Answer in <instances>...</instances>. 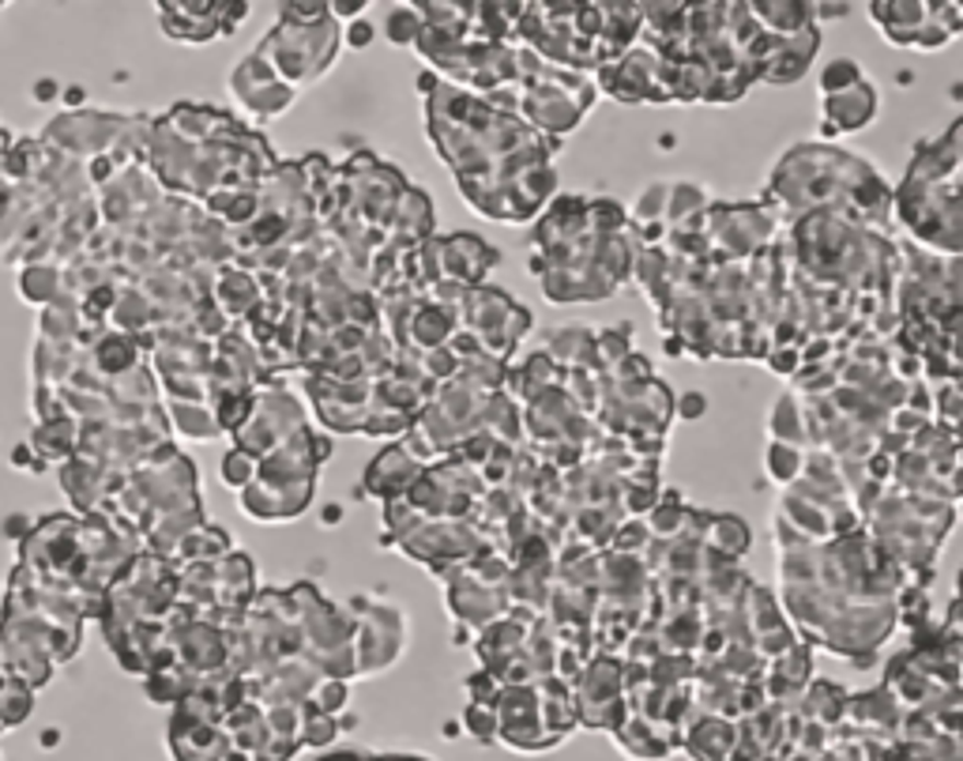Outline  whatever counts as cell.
Listing matches in <instances>:
<instances>
[{"label":"cell","instance_id":"obj_18","mask_svg":"<svg viewBox=\"0 0 963 761\" xmlns=\"http://www.w3.org/2000/svg\"><path fill=\"white\" fill-rule=\"evenodd\" d=\"M305 393L331 434H362V422L373 408V380L305 377Z\"/></svg>","mask_w":963,"mask_h":761},{"label":"cell","instance_id":"obj_20","mask_svg":"<svg viewBox=\"0 0 963 761\" xmlns=\"http://www.w3.org/2000/svg\"><path fill=\"white\" fill-rule=\"evenodd\" d=\"M230 95L242 109L257 117H283L290 106H294L297 91L286 87L275 72L268 69V61L257 54H249L242 65H234L230 72Z\"/></svg>","mask_w":963,"mask_h":761},{"label":"cell","instance_id":"obj_43","mask_svg":"<svg viewBox=\"0 0 963 761\" xmlns=\"http://www.w3.org/2000/svg\"><path fill=\"white\" fill-rule=\"evenodd\" d=\"M418 524H422V513H418L414 505L407 502V497H396V502H385V531H388V536L380 539V543H385V547H396L399 539L411 536Z\"/></svg>","mask_w":963,"mask_h":761},{"label":"cell","instance_id":"obj_57","mask_svg":"<svg viewBox=\"0 0 963 761\" xmlns=\"http://www.w3.org/2000/svg\"><path fill=\"white\" fill-rule=\"evenodd\" d=\"M674 408H681L678 415H685V419H701L704 415V396H685V400L674 403Z\"/></svg>","mask_w":963,"mask_h":761},{"label":"cell","instance_id":"obj_8","mask_svg":"<svg viewBox=\"0 0 963 761\" xmlns=\"http://www.w3.org/2000/svg\"><path fill=\"white\" fill-rule=\"evenodd\" d=\"M343 607L354 619V671L362 675V679L388 671L391 664L403 659L407 637H411L403 607L388 604V599L380 596H369V592L351 596Z\"/></svg>","mask_w":963,"mask_h":761},{"label":"cell","instance_id":"obj_13","mask_svg":"<svg viewBox=\"0 0 963 761\" xmlns=\"http://www.w3.org/2000/svg\"><path fill=\"white\" fill-rule=\"evenodd\" d=\"M396 551H403L411 562L425 565L433 577L445 581L448 573L474 562L485 551V543L467 520H422L411 536L399 539Z\"/></svg>","mask_w":963,"mask_h":761},{"label":"cell","instance_id":"obj_3","mask_svg":"<svg viewBox=\"0 0 963 761\" xmlns=\"http://www.w3.org/2000/svg\"><path fill=\"white\" fill-rule=\"evenodd\" d=\"M960 137L963 121H952L944 137L918 140L907 174L892 189L896 219L933 257H960Z\"/></svg>","mask_w":963,"mask_h":761},{"label":"cell","instance_id":"obj_24","mask_svg":"<svg viewBox=\"0 0 963 761\" xmlns=\"http://www.w3.org/2000/svg\"><path fill=\"white\" fill-rule=\"evenodd\" d=\"M422 464L414 460L411 453H403V445H388L369 460L362 476V494L377 497V502H396V497H407V490L418 483L422 476Z\"/></svg>","mask_w":963,"mask_h":761},{"label":"cell","instance_id":"obj_53","mask_svg":"<svg viewBox=\"0 0 963 761\" xmlns=\"http://www.w3.org/2000/svg\"><path fill=\"white\" fill-rule=\"evenodd\" d=\"M328 15H331L328 4H283L279 8V20L297 23V27H313V23H324Z\"/></svg>","mask_w":963,"mask_h":761},{"label":"cell","instance_id":"obj_46","mask_svg":"<svg viewBox=\"0 0 963 761\" xmlns=\"http://www.w3.org/2000/svg\"><path fill=\"white\" fill-rule=\"evenodd\" d=\"M385 35H388L391 46H411V49H414L418 35H422V15L414 12V4H399V8H391V12H388V23H385Z\"/></svg>","mask_w":963,"mask_h":761},{"label":"cell","instance_id":"obj_55","mask_svg":"<svg viewBox=\"0 0 963 761\" xmlns=\"http://www.w3.org/2000/svg\"><path fill=\"white\" fill-rule=\"evenodd\" d=\"M343 42H347V46H354V49H365L373 42V23L369 20H354V27L347 31Z\"/></svg>","mask_w":963,"mask_h":761},{"label":"cell","instance_id":"obj_28","mask_svg":"<svg viewBox=\"0 0 963 761\" xmlns=\"http://www.w3.org/2000/svg\"><path fill=\"white\" fill-rule=\"evenodd\" d=\"M681 750L693 761H735L738 750V721L693 713V721L681 731Z\"/></svg>","mask_w":963,"mask_h":761},{"label":"cell","instance_id":"obj_2","mask_svg":"<svg viewBox=\"0 0 963 761\" xmlns=\"http://www.w3.org/2000/svg\"><path fill=\"white\" fill-rule=\"evenodd\" d=\"M761 204L783 223L835 211L877 234H892V189L873 163L835 143H795L775 163Z\"/></svg>","mask_w":963,"mask_h":761},{"label":"cell","instance_id":"obj_1","mask_svg":"<svg viewBox=\"0 0 963 761\" xmlns=\"http://www.w3.org/2000/svg\"><path fill=\"white\" fill-rule=\"evenodd\" d=\"M418 95H425V129L456 174L467 208L493 223H527L542 215L557 192L550 159L561 140L527 129L513 114H497L437 72L418 75Z\"/></svg>","mask_w":963,"mask_h":761},{"label":"cell","instance_id":"obj_19","mask_svg":"<svg viewBox=\"0 0 963 761\" xmlns=\"http://www.w3.org/2000/svg\"><path fill=\"white\" fill-rule=\"evenodd\" d=\"M445 607L459 625H471V630H479V633L485 630V625H493L513 611V607H508V596H505V585L482 581L479 573H471L467 565L445 577Z\"/></svg>","mask_w":963,"mask_h":761},{"label":"cell","instance_id":"obj_4","mask_svg":"<svg viewBox=\"0 0 963 761\" xmlns=\"http://www.w3.org/2000/svg\"><path fill=\"white\" fill-rule=\"evenodd\" d=\"M779 607L802 633V645L829 648L855 667L873 664L877 648L896 630V599H847L809 581L783 585Z\"/></svg>","mask_w":963,"mask_h":761},{"label":"cell","instance_id":"obj_38","mask_svg":"<svg viewBox=\"0 0 963 761\" xmlns=\"http://www.w3.org/2000/svg\"><path fill=\"white\" fill-rule=\"evenodd\" d=\"M707 208H712L707 189H701V185H693V182H670L667 215H662V223H667V231H670V226H681V223H689V219L704 215Z\"/></svg>","mask_w":963,"mask_h":761},{"label":"cell","instance_id":"obj_37","mask_svg":"<svg viewBox=\"0 0 963 761\" xmlns=\"http://www.w3.org/2000/svg\"><path fill=\"white\" fill-rule=\"evenodd\" d=\"M768 434L772 442L779 445H795V449H809V437H806V415H802V400L795 393L779 396L768 415Z\"/></svg>","mask_w":963,"mask_h":761},{"label":"cell","instance_id":"obj_14","mask_svg":"<svg viewBox=\"0 0 963 761\" xmlns=\"http://www.w3.org/2000/svg\"><path fill=\"white\" fill-rule=\"evenodd\" d=\"M305 426V411L302 400L290 393V385H271V388H257V400H253V411L242 426L234 430V449L249 453L253 460L268 456L271 449L286 442L290 434Z\"/></svg>","mask_w":963,"mask_h":761},{"label":"cell","instance_id":"obj_11","mask_svg":"<svg viewBox=\"0 0 963 761\" xmlns=\"http://www.w3.org/2000/svg\"><path fill=\"white\" fill-rule=\"evenodd\" d=\"M459 328L471 332L474 340L482 343L485 354L508 362V354L531 332V313L508 298L501 286L482 283L467 291L463 306H459Z\"/></svg>","mask_w":963,"mask_h":761},{"label":"cell","instance_id":"obj_33","mask_svg":"<svg viewBox=\"0 0 963 761\" xmlns=\"http://www.w3.org/2000/svg\"><path fill=\"white\" fill-rule=\"evenodd\" d=\"M561 377H565V370H561L557 362L547 359L542 351H531L524 362H519V366H508L505 393L513 396L519 408H524V403L535 400L539 393H547V388H557Z\"/></svg>","mask_w":963,"mask_h":761},{"label":"cell","instance_id":"obj_42","mask_svg":"<svg viewBox=\"0 0 963 761\" xmlns=\"http://www.w3.org/2000/svg\"><path fill=\"white\" fill-rule=\"evenodd\" d=\"M667 197H670V182H651L641 192V200L633 204V226H667L662 215H667Z\"/></svg>","mask_w":963,"mask_h":761},{"label":"cell","instance_id":"obj_54","mask_svg":"<svg viewBox=\"0 0 963 761\" xmlns=\"http://www.w3.org/2000/svg\"><path fill=\"white\" fill-rule=\"evenodd\" d=\"M302 750V742L294 739H275V735H268V739L257 747V754H253V761H294V754Z\"/></svg>","mask_w":963,"mask_h":761},{"label":"cell","instance_id":"obj_16","mask_svg":"<svg viewBox=\"0 0 963 761\" xmlns=\"http://www.w3.org/2000/svg\"><path fill=\"white\" fill-rule=\"evenodd\" d=\"M493 716H497V742H505L516 754H542V750L561 747L550 735L547 716H542L539 682H519V687H501L493 698Z\"/></svg>","mask_w":963,"mask_h":761},{"label":"cell","instance_id":"obj_36","mask_svg":"<svg viewBox=\"0 0 963 761\" xmlns=\"http://www.w3.org/2000/svg\"><path fill=\"white\" fill-rule=\"evenodd\" d=\"M843 705H847V690L832 679H817L809 682L802 698L795 701V713L802 716L809 724H821V727H839L843 721Z\"/></svg>","mask_w":963,"mask_h":761},{"label":"cell","instance_id":"obj_45","mask_svg":"<svg viewBox=\"0 0 963 761\" xmlns=\"http://www.w3.org/2000/svg\"><path fill=\"white\" fill-rule=\"evenodd\" d=\"M647 543H651V531H647L644 517H625L618 524V531H613L610 547L607 551L613 554H629V558H641L647 551Z\"/></svg>","mask_w":963,"mask_h":761},{"label":"cell","instance_id":"obj_59","mask_svg":"<svg viewBox=\"0 0 963 761\" xmlns=\"http://www.w3.org/2000/svg\"><path fill=\"white\" fill-rule=\"evenodd\" d=\"M850 8L855 4H813L817 15H850Z\"/></svg>","mask_w":963,"mask_h":761},{"label":"cell","instance_id":"obj_32","mask_svg":"<svg viewBox=\"0 0 963 761\" xmlns=\"http://www.w3.org/2000/svg\"><path fill=\"white\" fill-rule=\"evenodd\" d=\"M260 298H263L260 283H257V276H253L249 268H242V265H223V268H219L211 302H215V306L223 309L234 325L249 317V313L260 306Z\"/></svg>","mask_w":963,"mask_h":761},{"label":"cell","instance_id":"obj_25","mask_svg":"<svg viewBox=\"0 0 963 761\" xmlns=\"http://www.w3.org/2000/svg\"><path fill=\"white\" fill-rule=\"evenodd\" d=\"M903 705L892 698L884 687L877 690H862V693H847V705H843V727L855 735H900L903 727Z\"/></svg>","mask_w":963,"mask_h":761},{"label":"cell","instance_id":"obj_30","mask_svg":"<svg viewBox=\"0 0 963 761\" xmlns=\"http://www.w3.org/2000/svg\"><path fill=\"white\" fill-rule=\"evenodd\" d=\"M599 332L591 328H553L542 336V354L557 362L561 370H584V374H602L599 370Z\"/></svg>","mask_w":963,"mask_h":761},{"label":"cell","instance_id":"obj_22","mask_svg":"<svg viewBox=\"0 0 963 761\" xmlns=\"http://www.w3.org/2000/svg\"><path fill=\"white\" fill-rule=\"evenodd\" d=\"M877 106H881V91L877 83L862 75L858 83H850L847 91H835V95L821 98V137L835 140L843 132H858L866 125L877 121Z\"/></svg>","mask_w":963,"mask_h":761},{"label":"cell","instance_id":"obj_51","mask_svg":"<svg viewBox=\"0 0 963 761\" xmlns=\"http://www.w3.org/2000/svg\"><path fill=\"white\" fill-rule=\"evenodd\" d=\"M253 476H257V460H253L249 453H242V449H230L226 460H223V483L234 487V490H245L253 483Z\"/></svg>","mask_w":963,"mask_h":761},{"label":"cell","instance_id":"obj_29","mask_svg":"<svg viewBox=\"0 0 963 761\" xmlns=\"http://www.w3.org/2000/svg\"><path fill=\"white\" fill-rule=\"evenodd\" d=\"M613 742H618L621 754L633 758V761H667L674 750H681V739L674 731L644 721V716H636V713H629L625 721L618 724Z\"/></svg>","mask_w":963,"mask_h":761},{"label":"cell","instance_id":"obj_39","mask_svg":"<svg viewBox=\"0 0 963 761\" xmlns=\"http://www.w3.org/2000/svg\"><path fill=\"white\" fill-rule=\"evenodd\" d=\"M685 513H689V502L678 494V490H667V494H659V502L651 505V513L644 517L647 531H651V539H674L681 531V524H685Z\"/></svg>","mask_w":963,"mask_h":761},{"label":"cell","instance_id":"obj_50","mask_svg":"<svg viewBox=\"0 0 963 761\" xmlns=\"http://www.w3.org/2000/svg\"><path fill=\"white\" fill-rule=\"evenodd\" d=\"M463 727H467V735H471V739L485 742V747H490V742H497V716H493L490 705H467Z\"/></svg>","mask_w":963,"mask_h":761},{"label":"cell","instance_id":"obj_58","mask_svg":"<svg viewBox=\"0 0 963 761\" xmlns=\"http://www.w3.org/2000/svg\"><path fill=\"white\" fill-rule=\"evenodd\" d=\"M320 761H377V754H357V750H339V754H328Z\"/></svg>","mask_w":963,"mask_h":761},{"label":"cell","instance_id":"obj_52","mask_svg":"<svg viewBox=\"0 0 963 761\" xmlns=\"http://www.w3.org/2000/svg\"><path fill=\"white\" fill-rule=\"evenodd\" d=\"M764 362H768L772 374L779 377H795L798 370H802V351L798 347H768V354H764Z\"/></svg>","mask_w":963,"mask_h":761},{"label":"cell","instance_id":"obj_23","mask_svg":"<svg viewBox=\"0 0 963 761\" xmlns=\"http://www.w3.org/2000/svg\"><path fill=\"white\" fill-rule=\"evenodd\" d=\"M501 253L493 249L490 242L474 238V234H451V238H441L437 234V265H441V279L459 286H482L485 276L497 268Z\"/></svg>","mask_w":963,"mask_h":761},{"label":"cell","instance_id":"obj_40","mask_svg":"<svg viewBox=\"0 0 963 761\" xmlns=\"http://www.w3.org/2000/svg\"><path fill=\"white\" fill-rule=\"evenodd\" d=\"M174 426L192 442H211V437L223 434L208 403H174Z\"/></svg>","mask_w":963,"mask_h":761},{"label":"cell","instance_id":"obj_44","mask_svg":"<svg viewBox=\"0 0 963 761\" xmlns=\"http://www.w3.org/2000/svg\"><path fill=\"white\" fill-rule=\"evenodd\" d=\"M802 464H806V449H795V445H768V476L779 487H790L798 476H802Z\"/></svg>","mask_w":963,"mask_h":761},{"label":"cell","instance_id":"obj_12","mask_svg":"<svg viewBox=\"0 0 963 761\" xmlns=\"http://www.w3.org/2000/svg\"><path fill=\"white\" fill-rule=\"evenodd\" d=\"M595 87H602L618 103H674L670 65L641 42L621 57H613V61L599 65Z\"/></svg>","mask_w":963,"mask_h":761},{"label":"cell","instance_id":"obj_26","mask_svg":"<svg viewBox=\"0 0 963 761\" xmlns=\"http://www.w3.org/2000/svg\"><path fill=\"white\" fill-rule=\"evenodd\" d=\"M809 682H813V648L802 645V641H798L795 648H787L783 656L768 659L761 675L768 705H795Z\"/></svg>","mask_w":963,"mask_h":761},{"label":"cell","instance_id":"obj_34","mask_svg":"<svg viewBox=\"0 0 963 761\" xmlns=\"http://www.w3.org/2000/svg\"><path fill=\"white\" fill-rule=\"evenodd\" d=\"M749 12H753V20L761 23V31L779 35V38L802 35V31L817 27L813 4H802V0H783V4H775V0H756V4H749Z\"/></svg>","mask_w":963,"mask_h":761},{"label":"cell","instance_id":"obj_27","mask_svg":"<svg viewBox=\"0 0 963 761\" xmlns=\"http://www.w3.org/2000/svg\"><path fill=\"white\" fill-rule=\"evenodd\" d=\"M230 750V739L223 724L196 721V716L177 713L169 724V754L174 761H223Z\"/></svg>","mask_w":963,"mask_h":761},{"label":"cell","instance_id":"obj_35","mask_svg":"<svg viewBox=\"0 0 963 761\" xmlns=\"http://www.w3.org/2000/svg\"><path fill=\"white\" fill-rule=\"evenodd\" d=\"M701 543L712 554L727 558V562H741V558L749 554V547H753V531H749V524L735 517V513H712Z\"/></svg>","mask_w":963,"mask_h":761},{"label":"cell","instance_id":"obj_9","mask_svg":"<svg viewBox=\"0 0 963 761\" xmlns=\"http://www.w3.org/2000/svg\"><path fill=\"white\" fill-rule=\"evenodd\" d=\"M707 260L719 265H745L779 238L783 226L761 200L753 204H712L704 211Z\"/></svg>","mask_w":963,"mask_h":761},{"label":"cell","instance_id":"obj_7","mask_svg":"<svg viewBox=\"0 0 963 761\" xmlns=\"http://www.w3.org/2000/svg\"><path fill=\"white\" fill-rule=\"evenodd\" d=\"M343 49V27L336 20L313 23V27H297V23L279 20L268 35L260 38V46L253 49L257 57L268 61V69L286 83V87L302 91L309 83H317L331 65L339 61Z\"/></svg>","mask_w":963,"mask_h":761},{"label":"cell","instance_id":"obj_21","mask_svg":"<svg viewBox=\"0 0 963 761\" xmlns=\"http://www.w3.org/2000/svg\"><path fill=\"white\" fill-rule=\"evenodd\" d=\"M162 27L181 42H211L237 31L249 15V4H162Z\"/></svg>","mask_w":963,"mask_h":761},{"label":"cell","instance_id":"obj_10","mask_svg":"<svg viewBox=\"0 0 963 761\" xmlns=\"http://www.w3.org/2000/svg\"><path fill=\"white\" fill-rule=\"evenodd\" d=\"M869 15L889 42L923 49V54L949 46L963 31V8L956 0H933V4L930 0H903V4L900 0H877V4H869Z\"/></svg>","mask_w":963,"mask_h":761},{"label":"cell","instance_id":"obj_47","mask_svg":"<svg viewBox=\"0 0 963 761\" xmlns=\"http://www.w3.org/2000/svg\"><path fill=\"white\" fill-rule=\"evenodd\" d=\"M347 701H351V687H347V682L320 679L317 687H313V693H309V701H305V705H313L324 716H339L347 709Z\"/></svg>","mask_w":963,"mask_h":761},{"label":"cell","instance_id":"obj_56","mask_svg":"<svg viewBox=\"0 0 963 761\" xmlns=\"http://www.w3.org/2000/svg\"><path fill=\"white\" fill-rule=\"evenodd\" d=\"M365 0H351V4H328V12H331V20H347V15H365Z\"/></svg>","mask_w":963,"mask_h":761},{"label":"cell","instance_id":"obj_15","mask_svg":"<svg viewBox=\"0 0 963 761\" xmlns=\"http://www.w3.org/2000/svg\"><path fill=\"white\" fill-rule=\"evenodd\" d=\"M576 701V724L591 731H618V724L629 716L625 705V675H621V656H595L573 682Z\"/></svg>","mask_w":963,"mask_h":761},{"label":"cell","instance_id":"obj_31","mask_svg":"<svg viewBox=\"0 0 963 761\" xmlns=\"http://www.w3.org/2000/svg\"><path fill=\"white\" fill-rule=\"evenodd\" d=\"M257 596V570L245 551H230L215 562V604L223 611H245Z\"/></svg>","mask_w":963,"mask_h":761},{"label":"cell","instance_id":"obj_5","mask_svg":"<svg viewBox=\"0 0 963 761\" xmlns=\"http://www.w3.org/2000/svg\"><path fill=\"white\" fill-rule=\"evenodd\" d=\"M331 437L313 434L309 426H302L297 434H290L279 449L257 460V476L245 490H237L242 497V513L260 524H283L297 520L313 502L317 490V468L331 456Z\"/></svg>","mask_w":963,"mask_h":761},{"label":"cell","instance_id":"obj_41","mask_svg":"<svg viewBox=\"0 0 963 761\" xmlns=\"http://www.w3.org/2000/svg\"><path fill=\"white\" fill-rule=\"evenodd\" d=\"M339 731H343L339 716H324L313 705H302V727H297V742L302 747H328V742L339 739Z\"/></svg>","mask_w":963,"mask_h":761},{"label":"cell","instance_id":"obj_48","mask_svg":"<svg viewBox=\"0 0 963 761\" xmlns=\"http://www.w3.org/2000/svg\"><path fill=\"white\" fill-rule=\"evenodd\" d=\"M862 75H866L862 65L850 61V57H839V61L824 65V72H821V80H817V87H821V98H824V95H835V91H847L850 83H858Z\"/></svg>","mask_w":963,"mask_h":761},{"label":"cell","instance_id":"obj_49","mask_svg":"<svg viewBox=\"0 0 963 761\" xmlns=\"http://www.w3.org/2000/svg\"><path fill=\"white\" fill-rule=\"evenodd\" d=\"M599 370H610L613 362H621L629 351H633V332H629V325L621 328H607V332H599Z\"/></svg>","mask_w":963,"mask_h":761},{"label":"cell","instance_id":"obj_6","mask_svg":"<svg viewBox=\"0 0 963 761\" xmlns=\"http://www.w3.org/2000/svg\"><path fill=\"white\" fill-rule=\"evenodd\" d=\"M595 87L591 75L553 69V65L539 61L531 49L519 46V109L516 117L527 129L542 132L550 140H561L565 132H573L584 125V117L595 106Z\"/></svg>","mask_w":963,"mask_h":761},{"label":"cell","instance_id":"obj_17","mask_svg":"<svg viewBox=\"0 0 963 761\" xmlns=\"http://www.w3.org/2000/svg\"><path fill=\"white\" fill-rule=\"evenodd\" d=\"M817 46H821V31H817V27L802 31V35H790V38H779V35L761 31V35L745 46V57H749V65H753L756 80H764V83H798L809 72V65H813Z\"/></svg>","mask_w":963,"mask_h":761}]
</instances>
